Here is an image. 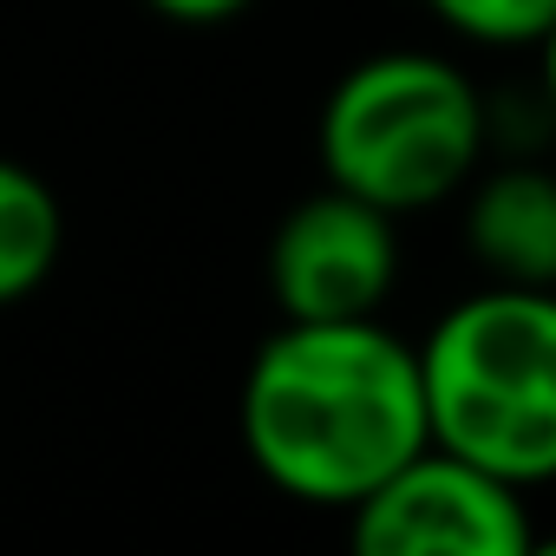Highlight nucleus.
<instances>
[{"mask_svg":"<svg viewBox=\"0 0 556 556\" xmlns=\"http://www.w3.org/2000/svg\"><path fill=\"white\" fill-rule=\"evenodd\" d=\"M236 432L282 497L348 510L432 439L419 348L380 315L282 321L242 374Z\"/></svg>","mask_w":556,"mask_h":556,"instance_id":"obj_1","label":"nucleus"},{"mask_svg":"<svg viewBox=\"0 0 556 556\" xmlns=\"http://www.w3.org/2000/svg\"><path fill=\"white\" fill-rule=\"evenodd\" d=\"M432 445L517 491L556 484V289L491 282L419 341Z\"/></svg>","mask_w":556,"mask_h":556,"instance_id":"obj_2","label":"nucleus"},{"mask_svg":"<svg viewBox=\"0 0 556 556\" xmlns=\"http://www.w3.org/2000/svg\"><path fill=\"white\" fill-rule=\"evenodd\" d=\"M315 144L328 184L413 216L478 177L484 99L445 53H374L334 79Z\"/></svg>","mask_w":556,"mask_h":556,"instance_id":"obj_3","label":"nucleus"},{"mask_svg":"<svg viewBox=\"0 0 556 556\" xmlns=\"http://www.w3.org/2000/svg\"><path fill=\"white\" fill-rule=\"evenodd\" d=\"M530 536L523 491L432 439L348 504V543L361 556H523Z\"/></svg>","mask_w":556,"mask_h":556,"instance_id":"obj_4","label":"nucleus"},{"mask_svg":"<svg viewBox=\"0 0 556 556\" xmlns=\"http://www.w3.org/2000/svg\"><path fill=\"white\" fill-rule=\"evenodd\" d=\"M400 282L393 210L328 184L302 197L268 236V295L282 321H361L380 315Z\"/></svg>","mask_w":556,"mask_h":556,"instance_id":"obj_5","label":"nucleus"},{"mask_svg":"<svg viewBox=\"0 0 556 556\" xmlns=\"http://www.w3.org/2000/svg\"><path fill=\"white\" fill-rule=\"evenodd\" d=\"M465 249L491 282L556 289V170L504 164L465 184Z\"/></svg>","mask_w":556,"mask_h":556,"instance_id":"obj_6","label":"nucleus"},{"mask_svg":"<svg viewBox=\"0 0 556 556\" xmlns=\"http://www.w3.org/2000/svg\"><path fill=\"white\" fill-rule=\"evenodd\" d=\"M60 255H66L60 190L40 170L0 157V308L40 295L47 275L60 268Z\"/></svg>","mask_w":556,"mask_h":556,"instance_id":"obj_7","label":"nucleus"},{"mask_svg":"<svg viewBox=\"0 0 556 556\" xmlns=\"http://www.w3.org/2000/svg\"><path fill=\"white\" fill-rule=\"evenodd\" d=\"M419 8H426L439 27H452L458 40L497 47V53L536 47L543 27L556 21V0H419Z\"/></svg>","mask_w":556,"mask_h":556,"instance_id":"obj_8","label":"nucleus"},{"mask_svg":"<svg viewBox=\"0 0 556 556\" xmlns=\"http://www.w3.org/2000/svg\"><path fill=\"white\" fill-rule=\"evenodd\" d=\"M144 8L164 21H184V27H216V21H236L242 8H255V0H144Z\"/></svg>","mask_w":556,"mask_h":556,"instance_id":"obj_9","label":"nucleus"},{"mask_svg":"<svg viewBox=\"0 0 556 556\" xmlns=\"http://www.w3.org/2000/svg\"><path fill=\"white\" fill-rule=\"evenodd\" d=\"M536 60H543V92H549V105H556V21L543 27V40H536Z\"/></svg>","mask_w":556,"mask_h":556,"instance_id":"obj_10","label":"nucleus"}]
</instances>
